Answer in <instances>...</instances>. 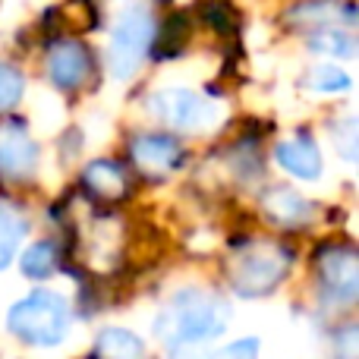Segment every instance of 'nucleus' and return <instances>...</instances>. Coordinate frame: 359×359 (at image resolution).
<instances>
[{
  "label": "nucleus",
  "instance_id": "obj_1",
  "mask_svg": "<svg viewBox=\"0 0 359 359\" xmlns=\"http://www.w3.org/2000/svg\"><path fill=\"white\" fill-rule=\"evenodd\" d=\"M230 325V303L217 297L215 290L202 287H183L164 303V309L155 316L151 331L155 337L170 350H192L208 347L227 331Z\"/></svg>",
  "mask_w": 359,
  "mask_h": 359
},
{
  "label": "nucleus",
  "instance_id": "obj_2",
  "mask_svg": "<svg viewBox=\"0 0 359 359\" xmlns=\"http://www.w3.org/2000/svg\"><path fill=\"white\" fill-rule=\"evenodd\" d=\"M69 325H73L69 299L57 290H41V287L25 293L22 299H16L6 312L10 334L38 350L60 347L69 334Z\"/></svg>",
  "mask_w": 359,
  "mask_h": 359
},
{
  "label": "nucleus",
  "instance_id": "obj_3",
  "mask_svg": "<svg viewBox=\"0 0 359 359\" xmlns=\"http://www.w3.org/2000/svg\"><path fill=\"white\" fill-rule=\"evenodd\" d=\"M290 259V249H284L280 243H240L227 265L230 287L240 297H265L287 278Z\"/></svg>",
  "mask_w": 359,
  "mask_h": 359
},
{
  "label": "nucleus",
  "instance_id": "obj_4",
  "mask_svg": "<svg viewBox=\"0 0 359 359\" xmlns=\"http://www.w3.org/2000/svg\"><path fill=\"white\" fill-rule=\"evenodd\" d=\"M155 16L149 6L133 4L117 16L111 25V38H107V69L114 79L126 82L142 69V63L151 54V41H155Z\"/></svg>",
  "mask_w": 359,
  "mask_h": 359
},
{
  "label": "nucleus",
  "instance_id": "obj_5",
  "mask_svg": "<svg viewBox=\"0 0 359 359\" xmlns=\"http://www.w3.org/2000/svg\"><path fill=\"white\" fill-rule=\"evenodd\" d=\"M149 114L174 133H205L221 120V107L208 95L186 86H168L149 95Z\"/></svg>",
  "mask_w": 359,
  "mask_h": 359
},
{
  "label": "nucleus",
  "instance_id": "obj_6",
  "mask_svg": "<svg viewBox=\"0 0 359 359\" xmlns=\"http://www.w3.org/2000/svg\"><path fill=\"white\" fill-rule=\"evenodd\" d=\"M318 293L325 306H353L359 297V255L347 243H328L316 255Z\"/></svg>",
  "mask_w": 359,
  "mask_h": 359
},
{
  "label": "nucleus",
  "instance_id": "obj_7",
  "mask_svg": "<svg viewBox=\"0 0 359 359\" xmlns=\"http://www.w3.org/2000/svg\"><path fill=\"white\" fill-rule=\"evenodd\" d=\"M95 73L92 50L79 38H57L44 50V76L57 92H79Z\"/></svg>",
  "mask_w": 359,
  "mask_h": 359
},
{
  "label": "nucleus",
  "instance_id": "obj_8",
  "mask_svg": "<svg viewBox=\"0 0 359 359\" xmlns=\"http://www.w3.org/2000/svg\"><path fill=\"white\" fill-rule=\"evenodd\" d=\"M41 149L32 139L22 120H4L0 123V180L4 183H25L35 177Z\"/></svg>",
  "mask_w": 359,
  "mask_h": 359
},
{
  "label": "nucleus",
  "instance_id": "obj_9",
  "mask_svg": "<svg viewBox=\"0 0 359 359\" xmlns=\"http://www.w3.org/2000/svg\"><path fill=\"white\" fill-rule=\"evenodd\" d=\"M130 161L145 177H168L183 168L186 149L170 133H136L130 139Z\"/></svg>",
  "mask_w": 359,
  "mask_h": 359
},
{
  "label": "nucleus",
  "instance_id": "obj_10",
  "mask_svg": "<svg viewBox=\"0 0 359 359\" xmlns=\"http://www.w3.org/2000/svg\"><path fill=\"white\" fill-rule=\"evenodd\" d=\"M287 22L293 29L318 32V29H353L356 25V6L350 0H297L287 10Z\"/></svg>",
  "mask_w": 359,
  "mask_h": 359
},
{
  "label": "nucleus",
  "instance_id": "obj_11",
  "mask_svg": "<svg viewBox=\"0 0 359 359\" xmlns=\"http://www.w3.org/2000/svg\"><path fill=\"white\" fill-rule=\"evenodd\" d=\"M274 161L284 174L297 177V180H318L322 177V149L318 142L309 136V133H297L290 139H280L274 145Z\"/></svg>",
  "mask_w": 359,
  "mask_h": 359
},
{
  "label": "nucleus",
  "instance_id": "obj_12",
  "mask_svg": "<svg viewBox=\"0 0 359 359\" xmlns=\"http://www.w3.org/2000/svg\"><path fill=\"white\" fill-rule=\"evenodd\" d=\"M82 189L88 192L98 202H123L133 192L130 183V170L120 161H111V158H95L82 168Z\"/></svg>",
  "mask_w": 359,
  "mask_h": 359
},
{
  "label": "nucleus",
  "instance_id": "obj_13",
  "mask_svg": "<svg viewBox=\"0 0 359 359\" xmlns=\"http://www.w3.org/2000/svg\"><path fill=\"white\" fill-rule=\"evenodd\" d=\"M262 211L278 227H303L312 221V202L290 186H271L262 192Z\"/></svg>",
  "mask_w": 359,
  "mask_h": 359
},
{
  "label": "nucleus",
  "instance_id": "obj_14",
  "mask_svg": "<svg viewBox=\"0 0 359 359\" xmlns=\"http://www.w3.org/2000/svg\"><path fill=\"white\" fill-rule=\"evenodd\" d=\"M306 48L312 54H322L328 60H353L356 57V38L350 29L334 25V29H318L306 35Z\"/></svg>",
  "mask_w": 359,
  "mask_h": 359
},
{
  "label": "nucleus",
  "instance_id": "obj_15",
  "mask_svg": "<svg viewBox=\"0 0 359 359\" xmlns=\"http://www.w3.org/2000/svg\"><path fill=\"white\" fill-rule=\"evenodd\" d=\"M95 359H145V341L126 328H104L95 341Z\"/></svg>",
  "mask_w": 359,
  "mask_h": 359
},
{
  "label": "nucleus",
  "instance_id": "obj_16",
  "mask_svg": "<svg viewBox=\"0 0 359 359\" xmlns=\"http://www.w3.org/2000/svg\"><path fill=\"white\" fill-rule=\"evenodd\" d=\"M303 88L312 95H347L353 88V76L344 67H337L334 60H328V63H318V67L306 69Z\"/></svg>",
  "mask_w": 359,
  "mask_h": 359
},
{
  "label": "nucleus",
  "instance_id": "obj_17",
  "mask_svg": "<svg viewBox=\"0 0 359 359\" xmlns=\"http://www.w3.org/2000/svg\"><path fill=\"white\" fill-rule=\"evenodd\" d=\"M25 233H29V221H25L13 205L0 202V271L13 265Z\"/></svg>",
  "mask_w": 359,
  "mask_h": 359
},
{
  "label": "nucleus",
  "instance_id": "obj_18",
  "mask_svg": "<svg viewBox=\"0 0 359 359\" xmlns=\"http://www.w3.org/2000/svg\"><path fill=\"white\" fill-rule=\"evenodd\" d=\"M57 268H60V252H57V243H50V240L32 243L19 255V271L29 280H48Z\"/></svg>",
  "mask_w": 359,
  "mask_h": 359
},
{
  "label": "nucleus",
  "instance_id": "obj_19",
  "mask_svg": "<svg viewBox=\"0 0 359 359\" xmlns=\"http://www.w3.org/2000/svg\"><path fill=\"white\" fill-rule=\"evenodd\" d=\"M25 95V73L10 60H0V114L13 111Z\"/></svg>",
  "mask_w": 359,
  "mask_h": 359
},
{
  "label": "nucleus",
  "instance_id": "obj_20",
  "mask_svg": "<svg viewBox=\"0 0 359 359\" xmlns=\"http://www.w3.org/2000/svg\"><path fill=\"white\" fill-rule=\"evenodd\" d=\"M331 139H334V149L344 155L347 164H356V149H359V126L356 117H344L331 126Z\"/></svg>",
  "mask_w": 359,
  "mask_h": 359
},
{
  "label": "nucleus",
  "instance_id": "obj_21",
  "mask_svg": "<svg viewBox=\"0 0 359 359\" xmlns=\"http://www.w3.org/2000/svg\"><path fill=\"white\" fill-rule=\"evenodd\" d=\"M259 337H243V341H233L217 353V359H259Z\"/></svg>",
  "mask_w": 359,
  "mask_h": 359
}]
</instances>
